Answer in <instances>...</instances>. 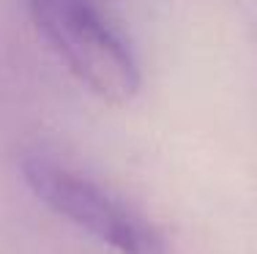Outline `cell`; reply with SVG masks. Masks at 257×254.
I'll use <instances>...</instances> for the list:
<instances>
[{
	"label": "cell",
	"instance_id": "6da1fadb",
	"mask_svg": "<svg viewBox=\"0 0 257 254\" xmlns=\"http://www.w3.org/2000/svg\"><path fill=\"white\" fill-rule=\"evenodd\" d=\"M36 30L90 93L109 104L137 96L143 74L118 22L96 0H25Z\"/></svg>",
	"mask_w": 257,
	"mask_h": 254
},
{
	"label": "cell",
	"instance_id": "7a4b0ae2",
	"mask_svg": "<svg viewBox=\"0 0 257 254\" xmlns=\"http://www.w3.org/2000/svg\"><path fill=\"white\" fill-rule=\"evenodd\" d=\"M22 178L36 197L69 224L118 254H170L162 235L99 180L50 156H28Z\"/></svg>",
	"mask_w": 257,
	"mask_h": 254
}]
</instances>
